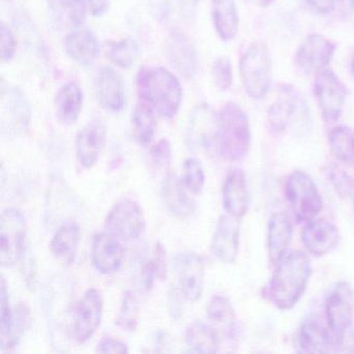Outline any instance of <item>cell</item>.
<instances>
[{
  "label": "cell",
  "instance_id": "cell-1",
  "mask_svg": "<svg viewBox=\"0 0 354 354\" xmlns=\"http://www.w3.org/2000/svg\"><path fill=\"white\" fill-rule=\"evenodd\" d=\"M312 274L310 258L300 250L286 254L277 264V269L267 288V296L281 310H291L306 291Z\"/></svg>",
  "mask_w": 354,
  "mask_h": 354
},
{
  "label": "cell",
  "instance_id": "cell-2",
  "mask_svg": "<svg viewBox=\"0 0 354 354\" xmlns=\"http://www.w3.org/2000/svg\"><path fill=\"white\" fill-rule=\"evenodd\" d=\"M140 100L155 109L161 117L173 119L179 113L183 91L179 80L163 67H144L136 76Z\"/></svg>",
  "mask_w": 354,
  "mask_h": 354
},
{
  "label": "cell",
  "instance_id": "cell-3",
  "mask_svg": "<svg viewBox=\"0 0 354 354\" xmlns=\"http://www.w3.org/2000/svg\"><path fill=\"white\" fill-rule=\"evenodd\" d=\"M252 144V132L245 111L234 102H227L218 113L217 152L230 162L245 158Z\"/></svg>",
  "mask_w": 354,
  "mask_h": 354
},
{
  "label": "cell",
  "instance_id": "cell-4",
  "mask_svg": "<svg viewBox=\"0 0 354 354\" xmlns=\"http://www.w3.org/2000/svg\"><path fill=\"white\" fill-rule=\"evenodd\" d=\"M325 319L333 335L335 351H344V344L351 335L354 317V292L347 281L333 288L324 302Z\"/></svg>",
  "mask_w": 354,
  "mask_h": 354
},
{
  "label": "cell",
  "instance_id": "cell-5",
  "mask_svg": "<svg viewBox=\"0 0 354 354\" xmlns=\"http://www.w3.org/2000/svg\"><path fill=\"white\" fill-rule=\"evenodd\" d=\"M240 77L250 98L262 100L268 95L272 84V62L263 43H254L244 51L240 59Z\"/></svg>",
  "mask_w": 354,
  "mask_h": 354
},
{
  "label": "cell",
  "instance_id": "cell-6",
  "mask_svg": "<svg viewBox=\"0 0 354 354\" xmlns=\"http://www.w3.org/2000/svg\"><path fill=\"white\" fill-rule=\"evenodd\" d=\"M285 196L297 223H310L322 210L320 192L312 178L304 171H293L288 177Z\"/></svg>",
  "mask_w": 354,
  "mask_h": 354
},
{
  "label": "cell",
  "instance_id": "cell-7",
  "mask_svg": "<svg viewBox=\"0 0 354 354\" xmlns=\"http://www.w3.org/2000/svg\"><path fill=\"white\" fill-rule=\"evenodd\" d=\"M28 223L21 211L9 208L0 219V262L5 267L14 266L24 258L26 250Z\"/></svg>",
  "mask_w": 354,
  "mask_h": 354
},
{
  "label": "cell",
  "instance_id": "cell-8",
  "mask_svg": "<svg viewBox=\"0 0 354 354\" xmlns=\"http://www.w3.org/2000/svg\"><path fill=\"white\" fill-rule=\"evenodd\" d=\"M308 106L300 93L291 84L281 86L277 100L267 113L271 131L281 133L295 122H308Z\"/></svg>",
  "mask_w": 354,
  "mask_h": 354
},
{
  "label": "cell",
  "instance_id": "cell-9",
  "mask_svg": "<svg viewBox=\"0 0 354 354\" xmlns=\"http://www.w3.org/2000/svg\"><path fill=\"white\" fill-rule=\"evenodd\" d=\"M314 93L325 123H335L341 118L345 105V84L331 70L324 69L315 76Z\"/></svg>",
  "mask_w": 354,
  "mask_h": 354
},
{
  "label": "cell",
  "instance_id": "cell-10",
  "mask_svg": "<svg viewBox=\"0 0 354 354\" xmlns=\"http://www.w3.org/2000/svg\"><path fill=\"white\" fill-rule=\"evenodd\" d=\"M105 229L119 239H138L146 229V217L142 207L131 198L119 201L107 214Z\"/></svg>",
  "mask_w": 354,
  "mask_h": 354
},
{
  "label": "cell",
  "instance_id": "cell-11",
  "mask_svg": "<svg viewBox=\"0 0 354 354\" xmlns=\"http://www.w3.org/2000/svg\"><path fill=\"white\" fill-rule=\"evenodd\" d=\"M218 115L209 105L201 104L192 111L186 130L190 150L209 154L217 151Z\"/></svg>",
  "mask_w": 354,
  "mask_h": 354
},
{
  "label": "cell",
  "instance_id": "cell-12",
  "mask_svg": "<svg viewBox=\"0 0 354 354\" xmlns=\"http://www.w3.org/2000/svg\"><path fill=\"white\" fill-rule=\"evenodd\" d=\"M103 315V297L96 288L86 290L74 312L72 337L77 343L88 342L98 330Z\"/></svg>",
  "mask_w": 354,
  "mask_h": 354
},
{
  "label": "cell",
  "instance_id": "cell-13",
  "mask_svg": "<svg viewBox=\"0 0 354 354\" xmlns=\"http://www.w3.org/2000/svg\"><path fill=\"white\" fill-rule=\"evenodd\" d=\"M335 51V45L326 37L308 35L296 51L295 63L304 73L316 74L327 69Z\"/></svg>",
  "mask_w": 354,
  "mask_h": 354
},
{
  "label": "cell",
  "instance_id": "cell-14",
  "mask_svg": "<svg viewBox=\"0 0 354 354\" xmlns=\"http://www.w3.org/2000/svg\"><path fill=\"white\" fill-rule=\"evenodd\" d=\"M30 121L32 113L24 93L13 86L3 88L1 93V128L3 133H24L30 128Z\"/></svg>",
  "mask_w": 354,
  "mask_h": 354
},
{
  "label": "cell",
  "instance_id": "cell-15",
  "mask_svg": "<svg viewBox=\"0 0 354 354\" xmlns=\"http://www.w3.org/2000/svg\"><path fill=\"white\" fill-rule=\"evenodd\" d=\"M175 267L184 298L188 301H198L204 291V259L196 252H182L176 256Z\"/></svg>",
  "mask_w": 354,
  "mask_h": 354
},
{
  "label": "cell",
  "instance_id": "cell-16",
  "mask_svg": "<svg viewBox=\"0 0 354 354\" xmlns=\"http://www.w3.org/2000/svg\"><path fill=\"white\" fill-rule=\"evenodd\" d=\"M95 92L99 104L111 113H120L126 105L125 86L113 68L102 67L95 77Z\"/></svg>",
  "mask_w": 354,
  "mask_h": 354
},
{
  "label": "cell",
  "instance_id": "cell-17",
  "mask_svg": "<svg viewBox=\"0 0 354 354\" xmlns=\"http://www.w3.org/2000/svg\"><path fill=\"white\" fill-rule=\"evenodd\" d=\"M240 227L238 219L223 215L211 240V252L225 264H234L239 252Z\"/></svg>",
  "mask_w": 354,
  "mask_h": 354
},
{
  "label": "cell",
  "instance_id": "cell-18",
  "mask_svg": "<svg viewBox=\"0 0 354 354\" xmlns=\"http://www.w3.org/2000/svg\"><path fill=\"white\" fill-rule=\"evenodd\" d=\"M107 131L104 123L100 120H94L86 124L76 138V157L78 162L84 169H92L106 142Z\"/></svg>",
  "mask_w": 354,
  "mask_h": 354
},
{
  "label": "cell",
  "instance_id": "cell-19",
  "mask_svg": "<svg viewBox=\"0 0 354 354\" xmlns=\"http://www.w3.org/2000/svg\"><path fill=\"white\" fill-rule=\"evenodd\" d=\"M125 250L120 239L109 232L95 236L92 248L93 265L102 274L109 275L121 268Z\"/></svg>",
  "mask_w": 354,
  "mask_h": 354
},
{
  "label": "cell",
  "instance_id": "cell-20",
  "mask_svg": "<svg viewBox=\"0 0 354 354\" xmlns=\"http://www.w3.org/2000/svg\"><path fill=\"white\" fill-rule=\"evenodd\" d=\"M301 240L304 248L310 254L321 257L337 248L341 235L333 223L325 219H318L306 223L302 232Z\"/></svg>",
  "mask_w": 354,
  "mask_h": 354
},
{
  "label": "cell",
  "instance_id": "cell-21",
  "mask_svg": "<svg viewBox=\"0 0 354 354\" xmlns=\"http://www.w3.org/2000/svg\"><path fill=\"white\" fill-rule=\"evenodd\" d=\"M165 57L171 67L185 78H192L198 71V55L189 40L181 34H174L165 42Z\"/></svg>",
  "mask_w": 354,
  "mask_h": 354
},
{
  "label": "cell",
  "instance_id": "cell-22",
  "mask_svg": "<svg viewBox=\"0 0 354 354\" xmlns=\"http://www.w3.org/2000/svg\"><path fill=\"white\" fill-rule=\"evenodd\" d=\"M298 352L304 353H320L335 351L333 335L328 327L323 326L318 319L308 317L300 325L296 337Z\"/></svg>",
  "mask_w": 354,
  "mask_h": 354
},
{
  "label": "cell",
  "instance_id": "cell-23",
  "mask_svg": "<svg viewBox=\"0 0 354 354\" xmlns=\"http://www.w3.org/2000/svg\"><path fill=\"white\" fill-rule=\"evenodd\" d=\"M223 204L227 214L235 218H242L248 212V183L241 169H233L227 174L223 186Z\"/></svg>",
  "mask_w": 354,
  "mask_h": 354
},
{
  "label": "cell",
  "instance_id": "cell-24",
  "mask_svg": "<svg viewBox=\"0 0 354 354\" xmlns=\"http://www.w3.org/2000/svg\"><path fill=\"white\" fill-rule=\"evenodd\" d=\"M293 236V225L289 215L277 212L269 218L267 248L269 262L277 265L286 256Z\"/></svg>",
  "mask_w": 354,
  "mask_h": 354
},
{
  "label": "cell",
  "instance_id": "cell-25",
  "mask_svg": "<svg viewBox=\"0 0 354 354\" xmlns=\"http://www.w3.org/2000/svg\"><path fill=\"white\" fill-rule=\"evenodd\" d=\"M183 181L173 174L162 184V200L169 213L179 218H187L196 211V203L186 192Z\"/></svg>",
  "mask_w": 354,
  "mask_h": 354
},
{
  "label": "cell",
  "instance_id": "cell-26",
  "mask_svg": "<svg viewBox=\"0 0 354 354\" xmlns=\"http://www.w3.org/2000/svg\"><path fill=\"white\" fill-rule=\"evenodd\" d=\"M68 55L82 66H91L100 53L98 41L91 30L78 28L72 30L65 41Z\"/></svg>",
  "mask_w": 354,
  "mask_h": 354
},
{
  "label": "cell",
  "instance_id": "cell-27",
  "mask_svg": "<svg viewBox=\"0 0 354 354\" xmlns=\"http://www.w3.org/2000/svg\"><path fill=\"white\" fill-rule=\"evenodd\" d=\"M80 225L76 221H67L57 229L50 242L53 256L65 265H71L77 257L80 248Z\"/></svg>",
  "mask_w": 354,
  "mask_h": 354
},
{
  "label": "cell",
  "instance_id": "cell-28",
  "mask_svg": "<svg viewBox=\"0 0 354 354\" xmlns=\"http://www.w3.org/2000/svg\"><path fill=\"white\" fill-rule=\"evenodd\" d=\"M47 8L51 21L59 28L75 30L86 20L84 0H47Z\"/></svg>",
  "mask_w": 354,
  "mask_h": 354
},
{
  "label": "cell",
  "instance_id": "cell-29",
  "mask_svg": "<svg viewBox=\"0 0 354 354\" xmlns=\"http://www.w3.org/2000/svg\"><path fill=\"white\" fill-rule=\"evenodd\" d=\"M209 320L216 325L214 328L219 335H225L227 339L233 341L237 333V321L235 310L229 298L223 295H214L207 306Z\"/></svg>",
  "mask_w": 354,
  "mask_h": 354
},
{
  "label": "cell",
  "instance_id": "cell-30",
  "mask_svg": "<svg viewBox=\"0 0 354 354\" xmlns=\"http://www.w3.org/2000/svg\"><path fill=\"white\" fill-rule=\"evenodd\" d=\"M212 20L223 42L233 41L239 30V14L235 0H212Z\"/></svg>",
  "mask_w": 354,
  "mask_h": 354
},
{
  "label": "cell",
  "instance_id": "cell-31",
  "mask_svg": "<svg viewBox=\"0 0 354 354\" xmlns=\"http://www.w3.org/2000/svg\"><path fill=\"white\" fill-rule=\"evenodd\" d=\"M82 101L84 95L78 84L69 82L64 84L55 98V109L59 122L65 125L75 123L82 111Z\"/></svg>",
  "mask_w": 354,
  "mask_h": 354
},
{
  "label": "cell",
  "instance_id": "cell-32",
  "mask_svg": "<svg viewBox=\"0 0 354 354\" xmlns=\"http://www.w3.org/2000/svg\"><path fill=\"white\" fill-rule=\"evenodd\" d=\"M186 344L194 352L214 353L219 350L221 337L213 325L196 320L188 325L185 331Z\"/></svg>",
  "mask_w": 354,
  "mask_h": 354
},
{
  "label": "cell",
  "instance_id": "cell-33",
  "mask_svg": "<svg viewBox=\"0 0 354 354\" xmlns=\"http://www.w3.org/2000/svg\"><path fill=\"white\" fill-rule=\"evenodd\" d=\"M132 126L138 142L142 146L150 145L156 131L155 109L148 103L140 100L132 113Z\"/></svg>",
  "mask_w": 354,
  "mask_h": 354
},
{
  "label": "cell",
  "instance_id": "cell-34",
  "mask_svg": "<svg viewBox=\"0 0 354 354\" xmlns=\"http://www.w3.org/2000/svg\"><path fill=\"white\" fill-rule=\"evenodd\" d=\"M329 148L337 160L353 163L354 133L346 126L333 128L328 136Z\"/></svg>",
  "mask_w": 354,
  "mask_h": 354
},
{
  "label": "cell",
  "instance_id": "cell-35",
  "mask_svg": "<svg viewBox=\"0 0 354 354\" xmlns=\"http://www.w3.org/2000/svg\"><path fill=\"white\" fill-rule=\"evenodd\" d=\"M0 304H1L0 346H1V351H12L14 349V310H12L10 306L7 283L3 277L1 279V289H0Z\"/></svg>",
  "mask_w": 354,
  "mask_h": 354
},
{
  "label": "cell",
  "instance_id": "cell-36",
  "mask_svg": "<svg viewBox=\"0 0 354 354\" xmlns=\"http://www.w3.org/2000/svg\"><path fill=\"white\" fill-rule=\"evenodd\" d=\"M140 53V45L138 41L127 38L111 44L109 55L111 62L115 66L128 69L136 63Z\"/></svg>",
  "mask_w": 354,
  "mask_h": 354
},
{
  "label": "cell",
  "instance_id": "cell-37",
  "mask_svg": "<svg viewBox=\"0 0 354 354\" xmlns=\"http://www.w3.org/2000/svg\"><path fill=\"white\" fill-rule=\"evenodd\" d=\"M138 315H140V304H138L136 294L133 291L126 292L117 318L118 326L123 330L132 333L138 327Z\"/></svg>",
  "mask_w": 354,
  "mask_h": 354
},
{
  "label": "cell",
  "instance_id": "cell-38",
  "mask_svg": "<svg viewBox=\"0 0 354 354\" xmlns=\"http://www.w3.org/2000/svg\"><path fill=\"white\" fill-rule=\"evenodd\" d=\"M184 185L187 188L188 192L194 194H200L205 186L206 176L204 169L200 161L194 157L187 158L183 165V178H182Z\"/></svg>",
  "mask_w": 354,
  "mask_h": 354
},
{
  "label": "cell",
  "instance_id": "cell-39",
  "mask_svg": "<svg viewBox=\"0 0 354 354\" xmlns=\"http://www.w3.org/2000/svg\"><path fill=\"white\" fill-rule=\"evenodd\" d=\"M328 178L335 194L341 198L354 196V179L339 165H331L328 169Z\"/></svg>",
  "mask_w": 354,
  "mask_h": 354
},
{
  "label": "cell",
  "instance_id": "cell-40",
  "mask_svg": "<svg viewBox=\"0 0 354 354\" xmlns=\"http://www.w3.org/2000/svg\"><path fill=\"white\" fill-rule=\"evenodd\" d=\"M212 76L214 84L219 90L225 92L231 88L233 84V69L227 57H218L213 62Z\"/></svg>",
  "mask_w": 354,
  "mask_h": 354
},
{
  "label": "cell",
  "instance_id": "cell-41",
  "mask_svg": "<svg viewBox=\"0 0 354 354\" xmlns=\"http://www.w3.org/2000/svg\"><path fill=\"white\" fill-rule=\"evenodd\" d=\"M30 324H32V314H30V308L26 306V304L20 302L14 308V348L18 345L26 329L30 328Z\"/></svg>",
  "mask_w": 354,
  "mask_h": 354
},
{
  "label": "cell",
  "instance_id": "cell-42",
  "mask_svg": "<svg viewBox=\"0 0 354 354\" xmlns=\"http://www.w3.org/2000/svg\"><path fill=\"white\" fill-rule=\"evenodd\" d=\"M151 161L159 169H169L171 162V146L169 140H159L150 151Z\"/></svg>",
  "mask_w": 354,
  "mask_h": 354
},
{
  "label": "cell",
  "instance_id": "cell-43",
  "mask_svg": "<svg viewBox=\"0 0 354 354\" xmlns=\"http://www.w3.org/2000/svg\"><path fill=\"white\" fill-rule=\"evenodd\" d=\"M0 34H1V43H0V48H1V59L3 63H8L13 59L16 53V41L13 32L9 26L5 24H1L0 26Z\"/></svg>",
  "mask_w": 354,
  "mask_h": 354
},
{
  "label": "cell",
  "instance_id": "cell-44",
  "mask_svg": "<svg viewBox=\"0 0 354 354\" xmlns=\"http://www.w3.org/2000/svg\"><path fill=\"white\" fill-rule=\"evenodd\" d=\"M152 262L154 263L156 268L157 277L160 281H163L167 275V260L165 246L160 242H157L155 245Z\"/></svg>",
  "mask_w": 354,
  "mask_h": 354
},
{
  "label": "cell",
  "instance_id": "cell-45",
  "mask_svg": "<svg viewBox=\"0 0 354 354\" xmlns=\"http://www.w3.org/2000/svg\"><path fill=\"white\" fill-rule=\"evenodd\" d=\"M97 351L100 353H127L129 352L127 344L111 337H104L97 346Z\"/></svg>",
  "mask_w": 354,
  "mask_h": 354
},
{
  "label": "cell",
  "instance_id": "cell-46",
  "mask_svg": "<svg viewBox=\"0 0 354 354\" xmlns=\"http://www.w3.org/2000/svg\"><path fill=\"white\" fill-rule=\"evenodd\" d=\"M304 7L318 15H328L337 10L335 0H301Z\"/></svg>",
  "mask_w": 354,
  "mask_h": 354
},
{
  "label": "cell",
  "instance_id": "cell-47",
  "mask_svg": "<svg viewBox=\"0 0 354 354\" xmlns=\"http://www.w3.org/2000/svg\"><path fill=\"white\" fill-rule=\"evenodd\" d=\"M142 285H144L146 290L152 289L155 281L158 279L156 268H155L154 263L152 262V260L145 265L144 269H142Z\"/></svg>",
  "mask_w": 354,
  "mask_h": 354
},
{
  "label": "cell",
  "instance_id": "cell-48",
  "mask_svg": "<svg viewBox=\"0 0 354 354\" xmlns=\"http://www.w3.org/2000/svg\"><path fill=\"white\" fill-rule=\"evenodd\" d=\"M86 3L93 16L101 17L109 11L111 0H86Z\"/></svg>",
  "mask_w": 354,
  "mask_h": 354
},
{
  "label": "cell",
  "instance_id": "cell-49",
  "mask_svg": "<svg viewBox=\"0 0 354 354\" xmlns=\"http://www.w3.org/2000/svg\"><path fill=\"white\" fill-rule=\"evenodd\" d=\"M198 1H200V0H178V3H179L180 7H181L182 11H184L185 14H188V15H190L192 12L196 11Z\"/></svg>",
  "mask_w": 354,
  "mask_h": 354
},
{
  "label": "cell",
  "instance_id": "cell-50",
  "mask_svg": "<svg viewBox=\"0 0 354 354\" xmlns=\"http://www.w3.org/2000/svg\"><path fill=\"white\" fill-rule=\"evenodd\" d=\"M337 9L339 8L344 13H349L354 9V0H335Z\"/></svg>",
  "mask_w": 354,
  "mask_h": 354
},
{
  "label": "cell",
  "instance_id": "cell-51",
  "mask_svg": "<svg viewBox=\"0 0 354 354\" xmlns=\"http://www.w3.org/2000/svg\"><path fill=\"white\" fill-rule=\"evenodd\" d=\"M250 5L256 6L259 8H267L272 5L275 0H246Z\"/></svg>",
  "mask_w": 354,
  "mask_h": 354
},
{
  "label": "cell",
  "instance_id": "cell-52",
  "mask_svg": "<svg viewBox=\"0 0 354 354\" xmlns=\"http://www.w3.org/2000/svg\"><path fill=\"white\" fill-rule=\"evenodd\" d=\"M351 68H352V72H353V75H354V55H353V57H352Z\"/></svg>",
  "mask_w": 354,
  "mask_h": 354
},
{
  "label": "cell",
  "instance_id": "cell-53",
  "mask_svg": "<svg viewBox=\"0 0 354 354\" xmlns=\"http://www.w3.org/2000/svg\"><path fill=\"white\" fill-rule=\"evenodd\" d=\"M353 214H354V196H353Z\"/></svg>",
  "mask_w": 354,
  "mask_h": 354
},
{
  "label": "cell",
  "instance_id": "cell-54",
  "mask_svg": "<svg viewBox=\"0 0 354 354\" xmlns=\"http://www.w3.org/2000/svg\"><path fill=\"white\" fill-rule=\"evenodd\" d=\"M353 165H354V161H353Z\"/></svg>",
  "mask_w": 354,
  "mask_h": 354
}]
</instances>
